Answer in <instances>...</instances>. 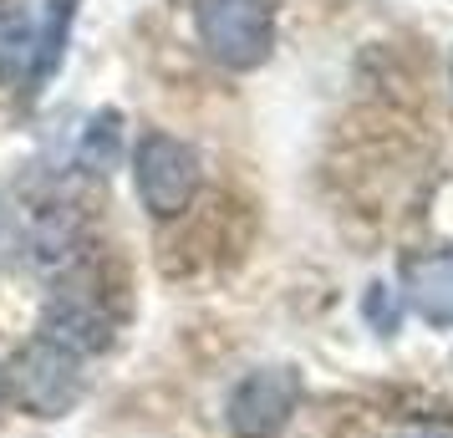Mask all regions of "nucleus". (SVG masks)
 Listing matches in <instances>:
<instances>
[{"label":"nucleus","instance_id":"obj_11","mask_svg":"<svg viewBox=\"0 0 453 438\" xmlns=\"http://www.w3.org/2000/svg\"><path fill=\"white\" fill-rule=\"evenodd\" d=\"M5 397H11V382H5V367H0V403H5Z\"/></svg>","mask_w":453,"mask_h":438},{"label":"nucleus","instance_id":"obj_1","mask_svg":"<svg viewBox=\"0 0 453 438\" xmlns=\"http://www.w3.org/2000/svg\"><path fill=\"white\" fill-rule=\"evenodd\" d=\"M199 42L229 72H255L275 46V5L270 0H194Z\"/></svg>","mask_w":453,"mask_h":438},{"label":"nucleus","instance_id":"obj_7","mask_svg":"<svg viewBox=\"0 0 453 438\" xmlns=\"http://www.w3.org/2000/svg\"><path fill=\"white\" fill-rule=\"evenodd\" d=\"M11 77H26V82L36 77V31L16 0L0 5V82Z\"/></svg>","mask_w":453,"mask_h":438},{"label":"nucleus","instance_id":"obj_8","mask_svg":"<svg viewBox=\"0 0 453 438\" xmlns=\"http://www.w3.org/2000/svg\"><path fill=\"white\" fill-rule=\"evenodd\" d=\"M82 164L107 173V168L118 164V112H97L92 127L82 133Z\"/></svg>","mask_w":453,"mask_h":438},{"label":"nucleus","instance_id":"obj_5","mask_svg":"<svg viewBox=\"0 0 453 438\" xmlns=\"http://www.w3.org/2000/svg\"><path fill=\"white\" fill-rule=\"evenodd\" d=\"M36 336L51 342V347H62V352H72L77 362H87V357H97L112 342V316L103 311L97 291H87V286H57L42 311V332Z\"/></svg>","mask_w":453,"mask_h":438},{"label":"nucleus","instance_id":"obj_2","mask_svg":"<svg viewBox=\"0 0 453 438\" xmlns=\"http://www.w3.org/2000/svg\"><path fill=\"white\" fill-rule=\"evenodd\" d=\"M5 382L31 418H66L82 397V362L42 336H31L16 352V362L5 367Z\"/></svg>","mask_w":453,"mask_h":438},{"label":"nucleus","instance_id":"obj_10","mask_svg":"<svg viewBox=\"0 0 453 438\" xmlns=\"http://www.w3.org/2000/svg\"><path fill=\"white\" fill-rule=\"evenodd\" d=\"M397 438H449V434H443V428H403Z\"/></svg>","mask_w":453,"mask_h":438},{"label":"nucleus","instance_id":"obj_6","mask_svg":"<svg viewBox=\"0 0 453 438\" xmlns=\"http://www.w3.org/2000/svg\"><path fill=\"white\" fill-rule=\"evenodd\" d=\"M403 296L428 327H453V250L412 255L403 265Z\"/></svg>","mask_w":453,"mask_h":438},{"label":"nucleus","instance_id":"obj_3","mask_svg":"<svg viewBox=\"0 0 453 438\" xmlns=\"http://www.w3.org/2000/svg\"><path fill=\"white\" fill-rule=\"evenodd\" d=\"M133 184H138V199L153 219H173L199 194V153L184 138L148 133L133 153Z\"/></svg>","mask_w":453,"mask_h":438},{"label":"nucleus","instance_id":"obj_9","mask_svg":"<svg viewBox=\"0 0 453 438\" xmlns=\"http://www.w3.org/2000/svg\"><path fill=\"white\" fill-rule=\"evenodd\" d=\"M367 316H372V327H382V332L397 327V306H392L388 286H372V291H367Z\"/></svg>","mask_w":453,"mask_h":438},{"label":"nucleus","instance_id":"obj_4","mask_svg":"<svg viewBox=\"0 0 453 438\" xmlns=\"http://www.w3.org/2000/svg\"><path fill=\"white\" fill-rule=\"evenodd\" d=\"M296 403H301V377L290 367H255L234 382L225 403V423L234 438H275L286 434Z\"/></svg>","mask_w":453,"mask_h":438}]
</instances>
